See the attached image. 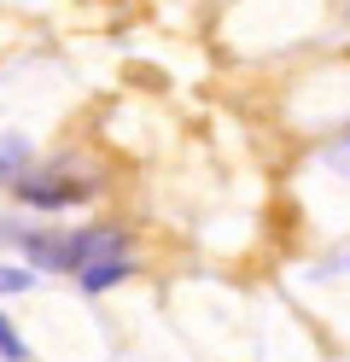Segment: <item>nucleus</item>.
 I'll return each instance as SVG.
<instances>
[{
    "label": "nucleus",
    "mask_w": 350,
    "mask_h": 362,
    "mask_svg": "<svg viewBox=\"0 0 350 362\" xmlns=\"http://www.w3.org/2000/svg\"><path fill=\"white\" fill-rule=\"evenodd\" d=\"M18 193H23V205H47V211H53V205H70V199H82V187H76V181H64V175H30Z\"/></svg>",
    "instance_id": "nucleus-1"
},
{
    "label": "nucleus",
    "mask_w": 350,
    "mask_h": 362,
    "mask_svg": "<svg viewBox=\"0 0 350 362\" xmlns=\"http://www.w3.org/2000/svg\"><path fill=\"white\" fill-rule=\"evenodd\" d=\"M76 275H82V292H105V286H117L129 275V252H100V257H88Z\"/></svg>",
    "instance_id": "nucleus-2"
},
{
    "label": "nucleus",
    "mask_w": 350,
    "mask_h": 362,
    "mask_svg": "<svg viewBox=\"0 0 350 362\" xmlns=\"http://www.w3.org/2000/svg\"><path fill=\"white\" fill-rule=\"evenodd\" d=\"M23 252H30V263H41V269H70V240H59V234L23 240Z\"/></svg>",
    "instance_id": "nucleus-3"
},
{
    "label": "nucleus",
    "mask_w": 350,
    "mask_h": 362,
    "mask_svg": "<svg viewBox=\"0 0 350 362\" xmlns=\"http://www.w3.org/2000/svg\"><path fill=\"white\" fill-rule=\"evenodd\" d=\"M0 356H6V362H23V339H18V327L6 322V315H0Z\"/></svg>",
    "instance_id": "nucleus-4"
},
{
    "label": "nucleus",
    "mask_w": 350,
    "mask_h": 362,
    "mask_svg": "<svg viewBox=\"0 0 350 362\" xmlns=\"http://www.w3.org/2000/svg\"><path fill=\"white\" fill-rule=\"evenodd\" d=\"M23 164V141H0V175Z\"/></svg>",
    "instance_id": "nucleus-5"
},
{
    "label": "nucleus",
    "mask_w": 350,
    "mask_h": 362,
    "mask_svg": "<svg viewBox=\"0 0 350 362\" xmlns=\"http://www.w3.org/2000/svg\"><path fill=\"white\" fill-rule=\"evenodd\" d=\"M23 286H30L23 269H0V292H23Z\"/></svg>",
    "instance_id": "nucleus-6"
}]
</instances>
